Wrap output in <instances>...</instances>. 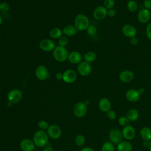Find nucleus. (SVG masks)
<instances>
[{
    "label": "nucleus",
    "instance_id": "1",
    "mask_svg": "<svg viewBox=\"0 0 151 151\" xmlns=\"http://www.w3.org/2000/svg\"><path fill=\"white\" fill-rule=\"evenodd\" d=\"M48 135L44 130H37L33 136V142L35 145L38 147L46 146L48 142Z\"/></svg>",
    "mask_w": 151,
    "mask_h": 151
},
{
    "label": "nucleus",
    "instance_id": "2",
    "mask_svg": "<svg viewBox=\"0 0 151 151\" xmlns=\"http://www.w3.org/2000/svg\"><path fill=\"white\" fill-rule=\"evenodd\" d=\"M90 25L88 18L84 14L77 15L74 19V26L78 31L86 30Z\"/></svg>",
    "mask_w": 151,
    "mask_h": 151
},
{
    "label": "nucleus",
    "instance_id": "3",
    "mask_svg": "<svg viewBox=\"0 0 151 151\" xmlns=\"http://www.w3.org/2000/svg\"><path fill=\"white\" fill-rule=\"evenodd\" d=\"M52 51L53 57L56 61L62 63L68 60L69 53L65 47L58 45L55 47Z\"/></svg>",
    "mask_w": 151,
    "mask_h": 151
},
{
    "label": "nucleus",
    "instance_id": "4",
    "mask_svg": "<svg viewBox=\"0 0 151 151\" xmlns=\"http://www.w3.org/2000/svg\"><path fill=\"white\" fill-rule=\"evenodd\" d=\"M87 111V105L83 101L76 103L73 109L74 114L78 118L84 117Z\"/></svg>",
    "mask_w": 151,
    "mask_h": 151
},
{
    "label": "nucleus",
    "instance_id": "5",
    "mask_svg": "<svg viewBox=\"0 0 151 151\" xmlns=\"http://www.w3.org/2000/svg\"><path fill=\"white\" fill-rule=\"evenodd\" d=\"M123 134L121 131L116 128L110 130L109 133L110 142L114 145H118L123 140Z\"/></svg>",
    "mask_w": 151,
    "mask_h": 151
},
{
    "label": "nucleus",
    "instance_id": "6",
    "mask_svg": "<svg viewBox=\"0 0 151 151\" xmlns=\"http://www.w3.org/2000/svg\"><path fill=\"white\" fill-rule=\"evenodd\" d=\"M22 98V92L18 89H12L9 91L7 95L8 101L12 104L19 103Z\"/></svg>",
    "mask_w": 151,
    "mask_h": 151
},
{
    "label": "nucleus",
    "instance_id": "7",
    "mask_svg": "<svg viewBox=\"0 0 151 151\" xmlns=\"http://www.w3.org/2000/svg\"><path fill=\"white\" fill-rule=\"evenodd\" d=\"M77 71L80 75L82 76H87L91 73L92 67L89 63L83 61L78 64Z\"/></svg>",
    "mask_w": 151,
    "mask_h": 151
},
{
    "label": "nucleus",
    "instance_id": "8",
    "mask_svg": "<svg viewBox=\"0 0 151 151\" xmlns=\"http://www.w3.org/2000/svg\"><path fill=\"white\" fill-rule=\"evenodd\" d=\"M35 74L36 77L41 81L47 80L50 76L48 70L45 66L42 65H40L37 67L35 69Z\"/></svg>",
    "mask_w": 151,
    "mask_h": 151
},
{
    "label": "nucleus",
    "instance_id": "9",
    "mask_svg": "<svg viewBox=\"0 0 151 151\" xmlns=\"http://www.w3.org/2000/svg\"><path fill=\"white\" fill-rule=\"evenodd\" d=\"M122 133L123 137L127 140H131L136 136V130L130 124L123 127Z\"/></svg>",
    "mask_w": 151,
    "mask_h": 151
},
{
    "label": "nucleus",
    "instance_id": "10",
    "mask_svg": "<svg viewBox=\"0 0 151 151\" xmlns=\"http://www.w3.org/2000/svg\"><path fill=\"white\" fill-rule=\"evenodd\" d=\"M137 18L140 23L146 24L148 22L151 18V12L149 9L142 8L138 12Z\"/></svg>",
    "mask_w": 151,
    "mask_h": 151
},
{
    "label": "nucleus",
    "instance_id": "11",
    "mask_svg": "<svg viewBox=\"0 0 151 151\" xmlns=\"http://www.w3.org/2000/svg\"><path fill=\"white\" fill-rule=\"evenodd\" d=\"M47 133L50 138L52 139H57L60 138L61 135V130L57 125L52 124L49 126Z\"/></svg>",
    "mask_w": 151,
    "mask_h": 151
},
{
    "label": "nucleus",
    "instance_id": "12",
    "mask_svg": "<svg viewBox=\"0 0 151 151\" xmlns=\"http://www.w3.org/2000/svg\"><path fill=\"white\" fill-rule=\"evenodd\" d=\"M122 31L124 35H125L126 37L129 38L136 37L137 34L136 28L132 24L124 25L122 27Z\"/></svg>",
    "mask_w": 151,
    "mask_h": 151
},
{
    "label": "nucleus",
    "instance_id": "13",
    "mask_svg": "<svg viewBox=\"0 0 151 151\" xmlns=\"http://www.w3.org/2000/svg\"><path fill=\"white\" fill-rule=\"evenodd\" d=\"M40 48L45 52H50L53 51L55 48L54 42L50 39H44L40 42Z\"/></svg>",
    "mask_w": 151,
    "mask_h": 151
},
{
    "label": "nucleus",
    "instance_id": "14",
    "mask_svg": "<svg viewBox=\"0 0 151 151\" xmlns=\"http://www.w3.org/2000/svg\"><path fill=\"white\" fill-rule=\"evenodd\" d=\"M125 97L126 100L132 103L137 102L140 97L138 90L131 88L128 90L125 93Z\"/></svg>",
    "mask_w": 151,
    "mask_h": 151
},
{
    "label": "nucleus",
    "instance_id": "15",
    "mask_svg": "<svg viewBox=\"0 0 151 151\" xmlns=\"http://www.w3.org/2000/svg\"><path fill=\"white\" fill-rule=\"evenodd\" d=\"M107 16V9L104 6H99L93 12V17L96 20H102Z\"/></svg>",
    "mask_w": 151,
    "mask_h": 151
},
{
    "label": "nucleus",
    "instance_id": "16",
    "mask_svg": "<svg viewBox=\"0 0 151 151\" xmlns=\"http://www.w3.org/2000/svg\"><path fill=\"white\" fill-rule=\"evenodd\" d=\"M77 78V73L73 70H67L63 73V80L65 83H72Z\"/></svg>",
    "mask_w": 151,
    "mask_h": 151
},
{
    "label": "nucleus",
    "instance_id": "17",
    "mask_svg": "<svg viewBox=\"0 0 151 151\" xmlns=\"http://www.w3.org/2000/svg\"><path fill=\"white\" fill-rule=\"evenodd\" d=\"M134 73L133 71L128 70H125L121 71L119 76V80L124 83H127L132 81L134 78Z\"/></svg>",
    "mask_w": 151,
    "mask_h": 151
},
{
    "label": "nucleus",
    "instance_id": "18",
    "mask_svg": "<svg viewBox=\"0 0 151 151\" xmlns=\"http://www.w3.org/2000/svg\"><path fill=\"white\" fill-rule=\"evenodd\" d=\"M19 146L22 151H33L35 145L33 140L29 139H25L21 140Z\"/></svg>",
    "mask_w": 151,
    "mask_h": 151
},
{
    "label": "nucleus",
    "instance_id": "19",
    "mask_svg": "<svg viewBox=\"0 0 151 151\" xmlns=\"http://www.w3.org/2000/svg\"><path fill=\"white\" fill-rule=\"evenodd\" d=\"M99 109L107 113L108 111L111 110V104L110 100L106 97L101 98L99 101Z\"/></svg>",
    "mask_w": 151,
    "mask_h": 151
},
{
    "label": "nucleus",
    "instance_id": "20",
    "mask_svg": "<svg viewBox=\"0 0 151 151\" xmlns=\"http://www.w3.org/2000/svg\"><path fill=\"white\" fill-rule=\"evenodd\" d=\"M68 60L72 64H78L82 61V55L78 51H72L69 53Z\"/></svg>",
    "mask_w": 151,
    "mask_h": 151
},
{
    "label": "nucleus",
    "instance_id": "21",
    "mask_svg": "<svg viewBox=\"0 0 151 151\" xmlns=\"http://www.w3.org/2000/svg\"><path fill=\"white\" fill-rule=\"evenodd\" d=\"M133 146L132 143L129 141H122L117 145V151H132Z\"/></svg>",
    "mask_w": 151,
    "mask_h": 151
},
{
    "label": "nucleus",
    "instance_id": "22",
    "mask_svg": "<svg viewBox=\"0 0 151 151\" xmlns=\"http://www.w3.org/2000/svg\"><path fill=\"white\" fill-rule=\"evenodd\" d=\"M140 136L144 141L151 140V129L149 127H143L140 130Z\"/></svg>",
    "mask_w": 151,
    "mask_h": 151
},
{
    "label": "nucleus",
    "instance_id": "23",
    "mask_svg": "<svg viewBox=\"0 0 151 151\" xmlns=\"http://www.w3.org/2000/svg\"><path fill=\"white\" fill-rule=\"evenodd\" d=\"M77 31L78 30L76 27L73 25H67L63 28V32H64V34L68 37H71L76 35Z\"/></svg>",
    "mask_w": 151,
    "mask_h": 151
},
{
    "label": "nucleus",
    "instance_id": "24",
    "mask_svg": "<svg viewBox=\"0 0 151 151\" xmlns=\"http://www.w3.org/2000/svg\"><path fill=\"white\" fill-rule=\"evenodd\" d=\"M126 116L129 120V121L134 122L138 119L139 117V111L135 109H130L127 110L126 114Z\"/></svg>",
    "mask_w": 151,
    "mask_h": 151
},
{
    "label": "nucleus",
    "instance_id": "25",
    "mask_svg": "<svg viewBox=\"0 0 151 151\" xmlns=\"http://www.w3.org/2000/svg\"><path fill=\"white\" fill-rule=\"evenodd\" d=\"M63 35V31L57 27L53 28L50 31V35L52 38L59 39Z\"/></svg>",
    "mask_w": 151,
    "mask_h": 151
},
{
    "label": "nucleus",
    "instance_id": "26",
    "mask_svg": "<svg viewBox=\"0 0 151 151\" xmlns=\"http://www.w3.org/2000/svg\"><path fill=\"white\" fill-rule=\"evenodd\" d=\"M96 58V54L94 51H90L87 52L84 55V61L87 63H92L93 62Z\"/></svg>",
    "mask_w": 151,
    "mask_h": 151
},
{
    "label": "nucleus",
    "instance_id": "27",
    "mask_svg": "<svg viewBox=\"0 0 151 151\" xmlns=\"http://www.w3.org/2000/svg\"><path fill=\"white\" fill-rule=\"evenodd\" d=\"M127 8L130 12H134L138 9V4L134 0L128 1L127 3Z\"/></svg>",
    "mask_w": 151,
    "mask_h": 151
},
{
    "label": "nucleus",
    "instance_id": "28",
    "mask_svg": "<svg viewBox=\"0 0 151 151\" xmlns=\"http://www.w3.org/2000/svg\"><path fill=\"white\" fill-rule=\"evenodd\" d=\"M101 151H114L115 148L114 144L110 142L104 143L101 146Z\"/></svg>",
    "mask_w": 151,
    "mask_h": 151
},
{
    "label": "nucleus",
    "instance_id": "29",
    "mask_svg": "<svg viewBox=\"0 0 151 151\" xmlns=\"http://www.w3.org/2000/svg\"><path fill=\"white\" fill-rule=\"evenodd\" d=\"M85 142H86V138L82 134H78L75 138L76 145L78 147H81L83 146L84 144L85 143Z\"/></svg>",
    "mask_w": 151,
    "mask_h": 151
},
{
    "label": "nucleus",
    "instance_id": "30",
    "mask_svg": "<svg viewBox=\"0 0 151 151\" xmlns=\"http://www.w3.org/2000/svg\"><path fill=\"white\" fill-rule=\"evenodd\" d=\"M129 120L127 118V117L125 116H120L118 119V123L119 124L122 126H126L129 124Z\"/></svg>",
    "mask_w": 151,
    "mask_h": 151
},
{
    "label": "nucleus",
    "instance_id": "31",
    "mask_svg": "<svg viewBox=\"0 0 151 151\" xmlns=\"http://www.w3.org/2000/svg\"><path fill=\"white\" fill-rule=\"evenodd\" d=\"M87 34L90 35V36H93L94 35H96V34L97 33V28L96 27V26L93 25H90L88 26V27L87 28V29H86Z\"/></svg>",
    "mask_w": 151,
    "mask_h": 151
},
{
    "label": "nucleus",
    "instance_id": "32",
    "mask_svg": "<svg viewBox=\"0 0 151 151\" xmlns=\"http://www.w3.org/2000/svg\"><path fill=\"white\" fill-rule=\"evenodd\" d=\"M114 4H115L114 0H104V6L107 9L113 8Z\"/></svg>",
    "mask_w": 151,
    "mask_h": 151
},
{
    "label": "nucleus",
    "instance_id": "33",
    "mask_svg": "<svg viewBox=\"0 0 151 151\" xmlns=\"http://www.w3.org/2000/svg\"><path fill=\"white\" fill-rule=\"evenodd\" d=\"M38 126L40 129V130H47L49 127V124L45 120H41L38 123Z\"/></svg>",
    "mask_w": 151,
    "mask_h": 151
},
{
    "label": "nucleus",
    "instance_id": "34",
    "mask_svg": "<svg viewBox=\"0 0 151 151\" xmlns=\"http://www.w3.org/2000/svg\"><path fill=\"white\" fill-rule=\"evenodd\" d=\"M68 42V38L65 36H62L58 39V44L60 46L65 47Z\"/></svg>",
    "mask_w": 151,
    "mask_h": 151
},
{
    "label": "nucleus",
    "instance_id": "35",
    "mask_svg": "<svg viewBox=\"0 0 151 151\" xmlns=\"http://www.w3.org/2000/svg\"><path fill=\"white\" fill-rule=\"evenodd\" d=\"M10 6L8 3L6 2H3L0 3V11L2 12H7L9 11Z\"/></svg>",
    "mask_w": 151,
    "mask_h": 151
},
{
    "label": "nucleus",
    "instance_id": "36",
    "mask_svg": "<svg viewBox=\"0 0 151 151\" xmlns=\"http://www.w3.org/2000/svg\"><path fill=\"white\" fill-rule=\"evenodd\" d=\"M106 116L107 118L110 120H115L117 117V114L116 111L112 110H110L106 113Z\"/></svg>",
    "mask_w": 151,
    "mask_h": 151
},
{
    "label": "nucleus",
    "instance_id": "37",
    "mask_svg": "<svg viewBox=\"0 0 151 151\" xmlns=\"http://www.w3.org/2000/svg\"><path fill=\"white\" fill-rule=\"evenodd\" d=\"M146 35L147 38L151 40V22H150L146 28Z\"/></svg>",
    "mask_w": 151,
    "mask_h": 151
},
{
    "label": "nucleus",
    "instance_id": "38",
    "mask_svg": "<svg viewBox=\"0 0 151 151\" xmlns=\"http://www.w3.org/2000/svg\"><path fill=\"white\" fill-rule=\"evenodd\" d=\"M143 6L144 8L150 10L151 9V0H144Z\"/></svg>",
    "mask_w": 151,
    "mask_h": 151
},
{
    "label": "nucleus",
    "instance_id": "39",
    "mask_svg": "<svg viewBox=\"0 0 151 151\" xmlns=\"http://www.w3.org/2000/svg\"><path fill=\"white\" fill-rule=\"evenodd\" d=\"M116 15V11L114 8L107 9V16L109 17H114Z\"/></svg>",
    "mask_w": 151,
    "mask_h": 151
},
{
    "label": "nucleus",
    "instance_id": "40",
    "mask_svg": "<svg viewBox=\"0 0 151 151\" xmlns=\"http://www.w3.org/2000/svg\"><path fill=\"white\" fill-rule=\"evenodd\" d=\"M138 42H139V40L136 37H134L130 38V43L132 45H136L138 44Z\"/></svg>",
    "mask_w": 151,
    "mask_h": 151
},
{
    "label": "nucleus",
    "instance_id": "41",
    "mask_svg": "<svg viewBox=\"0 0 151 151\" xmlns=\"http://www.w3.org/2000/svg\"><path fill=\"white\" fill-rule=\"evenodd\" d=\"M55 77L57 80H63V74L61 73H57L56 74H55Z\"/></svg>",
    "mask_w": 151,
    "mask_h": 151
},
{
    "label": "nucleus",
    "instance_id": "42",
    "mask_svg": "<svg viewBox=\"0 0 151 151\" xmlns=\"http://www.w3.org/2000/svg\"><path fill=\"white\" fill-rule=\"evenodd\" d=\"M80 151H94V149L90 147H84L81 149Z\"/></svg>",
    "mask_w": 151,
    "mask_h": 151
},
{
    "label": "nucleus",
    "instance_id": "43",
    "mask_svg": "<svg viewBox=\"0 0 151 151\" xmlns=\"http://www.w3.org/2000/svg\"><path fill=\"white\" fill-rule=\"evenodd\" d=\"M43 151H54V150L50 146H45V147H44Z\"/></svg>",
    "mask_w": 151,
    "mask_h": 151
},
{
    "label": "nucleus",
    "instance_id": "44",
    "mask_svg": "<svg viewBox=\"0 0 151 151\" xmlns=\"http://www.w3.org/2000/svg\"><path fill=\"white\" fill-rule=\"evenodd\" d=\"M138 91H139V94H140V96H141V95H143V94L145 93V89H144V88H139V89L138 90Z\"/></svg>",
    "mask_w": 151,
    "mask_h": 151
},
{
    "label": "nucleus",
    "instance_id": "45",
    "mask_svg": "<svg viewBox=\"0 0 151 151\" xmlns=\"http://www.w3.org/2000/svg\"><path fill=\"white\" fill-rule=\"evenodd\" d=\"M148 145H149V141H144L143 142V145L145 147H148Z\"/></svg>",
    "mask_w": 151,
    "mask_h": 151
},
{
    "label": "nucleus",
    "instance_id": "46",
    "mask_svg": "<svg viewBox=\"0 0 151 151\" xmlns=\"http://www.w3.org/2000/svg\"><path fill=\"white\" fill-rule=\"evenodd\" d=\"M148 149L151 151V140L149 141V145H148Z\"/></svg>",
    "mask_w": 151,
    "mask_h": 151
},
{
    "label": "nucleus",
    "instance_id": "47",
    "mask_svg": "<svg viewBox=\"0 0 151 151\" xmlns=\"http://www.w3.org/2000/svg\"><path fill=\"white\" fill-rule=\"evenodd\" d=\"M2 23V17L1 15H0V25H1Z\"/></svg>",
    "mask_w": 151,
    "mask_h": 151
},
{
    "label": "nucleus",
    "instance_id": "48",
    "mask_svg": "<svg viewBox=\"0 0 151 151\" xmlns=\"http://www.w3.org/2000/svg\"><path fill=\"white\" fill-rule=\"evenodd\" d=\"M84 103H85L87 105H88V104H90V101H89V100H86V101H84Z\"/></svg>",
    "mask_w": 151,
    "mask_h": 151
},
{
    "label": "nucleus",
    "instance_id": "49",
    "mask_svg": "<svg viewBox=\"0 0 151 151\" xmlns=\"http://www.w3.org/2000/svg\"><path fill=\"white\" fill-rule=\"evenodd\" d=\"M0 92H1V88H0Z\"/></svg>",
    "mask_w": 151,
    "mask_h": 151
},
{
    "label": "nucleus",
    "instance_id": "50",
    "mask_svg": "<svg viewBox=\"0 0 151 151\" xmlns=\"http://www.w3.org/2000/svg\"><path fill=\"white\" fill-rule=\"evenodd\" d=\"M150 88H151V85H150Z\"/></svg>",
    "mask_w": 151,
    "mask_h": 151
},
{
    "label": "nucleus",
    "instance_id": "51",
    "mask_svg": "<svg viewBox=\"0 0 151 151\" xmlns=\"http://www.w3.org/2000/svg\"><path fill=\"white\" fill-rule=\"evenodd\" d=\"M0 36H1V33H0Z\"/></svg>",
    "mask_w": 151,
    "mask_h": 151
},
{
    "label": "nucleus",
    "instance_id": "52",
    "mask_svg": "<svg viewBox=\"0 0 151 151\" xmlns=\"http://www.w3.org/2000/svg\"><path fill=\"white\" fill-rule=\"evenodd\" d=\"M128 1H130V0H128Z\"/></svg>",
    "mask_w": 151,
    "mask_h": 151
},
{
    "label": "nucleus",
    "instance_id": "53",
    "mask_svg": "<svg viewBox=\"0 0 151 151\" xmlns=\"http://www.w3.org/2000/svg\"><path fill=\"white\" fill-rule=\"evenodd\" d=\"M0 3H1V2H0Z\"/></svg>",
    "mask_w": 151,
    "mask_h": 151
}]
</instances>
